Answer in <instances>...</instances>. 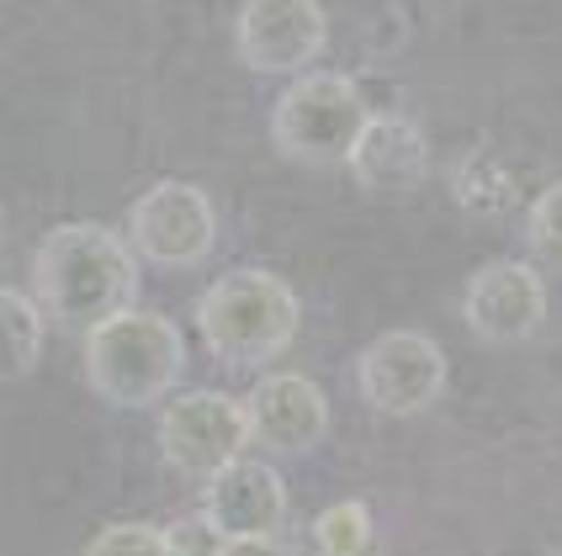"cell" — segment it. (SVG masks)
<instances>
[{"instance_id":"6da1fadb","label":"cell","mask_w":562,"mask_h":556,"mask_svg":"<svg viewBox=\"0 0 562 556\" xmlns=\"http://www.w3.org/2000/svg\"><path fill=\"white\" fill-rule=\"evenodd\" d=\"M138 297V254L106 223H59L32 254V303L64 329H91Z\"/></svg>"},{"instance_id":"7a4b0ae2","label":"cell","mask_w":562,"mask_h":556,"mask_svg":"<svg viewBox=\"0 0 562 556\" xmlns=\"http://www.w3.org/2000/svg\"><path fill=\"white\" fill-rule=\"evenodd\" d=\"M303 303L271 271H228L196 297V329L207 355L228 371H260L297 340Z\"/></svg>"},{"instance_id":"3957f363","label":"cell","mask_w":562,"mask_h":556,"mask_svg":"<svg viewBox=\"0 0 562 556\" xmlns=\"http://www.w3.org/2000/svg\"><path fill=\"white\" fill-rule=\"evenodd\" d=\"M187 371L181 329L155 308H123L86 329V382L117 408H149Z\"/></svg>"},{"instance_id":"277c9868","label":"cell","mask_w":562,"mask_h":556,"mask_svg":"<svg viewBox=\"0 0 562 556\" xmlns=\"http://www.w3.org/2000/svg\"><path fill=\"white\" fill-rule=\"evenodd\" d=\"M367 112L372 106H367V95H361V86L350 75L303 69V75H292V86L271 106V144L292 164L335 170L356 149Z\"/></svg>"},{"instance_id":"5b68a950","label":"cell","mask_w":562,"mask_h":556,"mask_svg":"<svg viewBox=\"0 0 562 556\" xmlns=\"http://www.w3.org/2000/svg\"><path fill=\"white\" fill-rule=\"evenodd\" d=\"M218 245V207L202 185L155 181L127 213V249L165 271H191Z\"/></svg>"},{"instance_id":"8992f818","label":"cell","mask_w":562,"mask_h":556,"mask_svg":"<svg viewBox=\"0 0 562 556\" xmlns=\"http://www.w3.org/2000/svg\"><path fill=\"white\" fill-rule=\"evenodd\" d=\"M356 387L382 419H414L446 393V350L419 329H387L356 355Z\"/></svg>"},{"instance_id":"52a82bcc","label":"cell","mask_w":562,"mask_h":556,"mask_svg":"<svg viewBox=\"0 0 562 556\" xmlns=\"http://www.w3.org/2000/svg\"><path fill=\"white\" fill-rule=\"evenodd\" d=\"M245 445H250L245 408L228 393L196 387V393H181L176 402H165V413H159V451L181 477L207 483L218 466L245 456Z\"/></svg>"},{"instance_id":"ba28073f","label":"cell","mask_w":562,"mask_h":556,"mask_svg":"<svg viewBox=\"0 0 562 556\" xmlns=\"http://www.w3.org/2000/svg\"><path fill=\"white\" fill-rule=\"evenodd\" d=\"M329 43L324 0H245L234 16V48L255 75H303Z\"/></svg>"},{"instance_id":"9c48e42d","label":"cell","mask_w":562,"mask_h":556,"mask_svg":"<svg viewBox=\"0 0 562 556\" xmlns=\"http://www.w3.org/2000/svg\"><path fill=\"white\" fill-rule=\"evenodd\" d=\"M239 408L250 445L271 456H308L329 434V398L303 371H266L250 387V398H239Z\"/></svg>"},{"instance_id":"30bf717a","label":"cell","mask_w":562,"mask_h":556,"mask_svg":"<svg viewBox=\"0 0 562 556\" xmlns=\"http://www.w3.org/2000/svg\"><path fill=\"white\" fill-rule=\"evenodd\" d=\"M462 318L483 344H526L547 324V281L526 260H488L462 292Z\"/></svg>"},{"instance_id":"8fae6325","label":"cell","mask_w":562,"mask_h":556,"mask_svg":"<svg viewBox=\"0 0 562 556\" xmlns=\"http://www.w3.org/2000/svg\"><path fill=\"white\" fill-rule=\"evenodd\" d=\"M202 520L218 530L223 541H260L281 535L286 525V483L271 462L234 456L202 483Z\"/></svg>"},{"instance_id":"7c38bea8","label":"cell","mask_w":562,"mask_h":556,"mask_svg":"<svg viewBox=\"0 0 562 556\" xmlns=\"http://www.w3.org/2000/svg\"><path fill=\"white\" fill-rule=\"evenodd\" d=\"M345 170L372 196H404L430 175V144H425L419 123L404 112H367Z\"/></svg>"},{"instance_id":"4fadbf2b","label":"cell","mask_w":562,"mask_h":556,"mask_svg":"<svg viewBox=\"0 0 562 556\" xmlns=\"http://www.w3.org/2000/svg\"><path fill=\"white\" fill-rule=\"evenodd\" d=\"M43 329L48 318L37 313L27 292L0 286V382H22L43 361Z\"/></svg>"},{"instance_id":"5bb4252c","label":"cell","mask_w":562,"mask_h":556,"mask_svg":"<svg viewBox=\"0 0 562 556\" xmlns=\"http://www.w3.org/2000/svg\"><path fill=\"white\" fill-rule=\"evenodd\" d=\"M372 546H376L372 514H367V503H356V498L329 503V509L313 520V552L318 556H372Z\"/></svg>"},{"instance_id":"9a60e30c","label":"cell","mask_w":562,"mask_h":556,"mask_svg":"<svg viewBox=\"0 0 562 556\" xmlns=\"http://www.w3.org/2000/svg\"><path fill=\"white\" fill-rule=\"evenodd\" d=\"M526 239H531L536 260H547V265L562 271V181H552L526 207Z\"/></svg>"},{"instance_id":"2e32d148","label":"cell","mask_w":562,"mask_h":556,"mask_svg":"<svg viewBox=\"0 0 562 556\" xmlns=\"http://www.w3.org/2000/svg\"><path fill=\"white\" fill-rule=\"evenodd\" d=\"M86 556H176L165 530L159 525H144V520H123V525H106L95 535Z\"/></svg>"},{"instance_id":"e0dca14e","label":"cell","mask_w":562,"mask_h":556,"mask_svg":"<svg viewBox=\"0 0 562 556\" xmlns=\"http://www.w3.org/2000/svg\"><path fill=\"white\" fill-rule=\"evenodd\" d=\"M165 541H170V552L176 556H218L223 552V535L202 514H187V520H176V525L165 530Z\"/></svg>"},{"instance_id":"ac0fdd59","label":"cell","mask_w":562,"mask_h":556,"mask_svg":"<svg viewBox=\"0 0 562 556\" xmlns=\"http://www.w3.org/2000/svg\"><path fill=\"white\" fill-rule=\"evenodd\" d=\"M218 556H292V552L281 546L277 535H260V541H223Z\"/></svg>"},{"instance_id":"d6986e66","label":"cell","mask_w":562,"mask_h":556,"mask_svg":"<svg viewBox=\"0 0 562 556\" xmlns=\"http://www.w3.org/2000/svg\"><path fill=\"white\" fill-rule=\"evenodd\" d=\"M0 234H5V217H0Z\"/></svg>"}]
</instances>
